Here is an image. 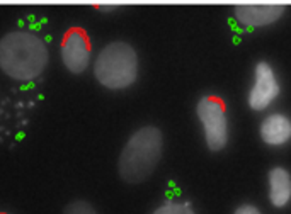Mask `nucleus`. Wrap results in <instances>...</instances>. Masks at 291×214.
Masks as SVG:
<instances>
[{
	"label": "nucleus",
	"mask_w": 291,
	"mask_h": 214,
	"mask_svg": "<svg viewBox=\"0 0 291 214\" xmlns=\"http://www.w3.org/2000/svg\"><path fill=\"white\" fill-rule=\"evenodd\" d=\"M163 151L162 131L145 126L133 133L124 145L118 162V172L128 184H141L155 172Z\"/></svg>",
	"instance_id": "obj_2"
},
{
	"label": "nucleus",
	"mask_w": 291,
	"mask_h": 214,
	"mask_svg": "<svg viewBox=\"0 0 291 214\" xmlns=\"http://www.w3.org/2000/svg\"><path fill=\"white\" fill-rule=\"evenodd\" d=\"M261 139L269 146H284L291 141V119L286 114L272 112L262 119L259 127Z\"/></svg>",
	"instance_id": "obj_8"
},
{
	"label": "nucleus",
	"mask_w": 291,
	"mask_h": 214,
	"mask_svg": "<svg viewBox=\"0 0 291 214\" xmlns=\"http://www.w3.org/2000/svg\"><path fill=\"white\" fill-rule=\"evenodd\" d=\"M50 61L46 43L29 31H12L0 39V70L17 82H31Z\"/></svg>",
	"instance_id": "obj_1"
},
{
	"label": "nucleus",
	"mask_w": 291,
	"mask_h": 214,
	"mask_svg": "<svg viewBox=\"0 0 291 214\" xmlns=\"http://www.w3.org/2000/svg\"><path fill=\"white\" fill-rule=\"evenodd\" d=\"M198 119L203 124L204 139L211 151H220L228 143V114L226 106L216 95H206L196 106Z\"/></svg>",
	"instance_id": "obj_4"
},
{
	"label": "nucleus",
	"mask_w": 291,
	"mask_h": 214,
	"mask_svg": "<svg viewBox=\"0 0 291 214\" xmlns=\"http://www.w3.org/2000/svg\"><path fill=\"white\" fill-rule=\"evenodd\" d=\"M94 77L102 87L123 90L138 78L136 49L124 41H114L100 49L94 63Z\"/></svg>",
	"instance_id": "obj_3"
},
{
	"label": "nucleus",
	"mask_w": 291,
	"mask_h": 214,
	"mask_svg": "<svg viewBox=\"0 0 291 214\" xmlns=\"http://www.w3.org/2000/svg\"><path fill=\"white\" fill-rule=\"evenodd\" d=\"M0 214H4V213H0Z\"/></svg>",
	"instance_id": "obj_13"
},
{
	"label": "nucleus",
	"mask_w": 291,
	"mask_h": 214,
	"mask_svg": "<svg viewBox=\"0 0 291 214\" xmlns=\"http://www.w3.org/2000/svg\"><path fill=\"white\" fill-rule=\"evenodd\" d=\"M63 214H97L95 209L92 207L89 202L85 201H75L65 207V213Z\"/></svg>",
	"instance_id": "obj_11"
},
{
	"label": "nucleus",
	"mask_w": 291,
	"mask_h": 214,
	"mask_svg": "<svg viewBox=\"0 0 291 214\" xmlns=\"http://www.w3.org/2000/svg\"><path fill=\"white\" fill-rule=\"evenodd\" d=\"M90 43L87 32L80 27H72L65 32L61 41V61L72 73L85 71L90 63Z\"/></svg>",
	"instance_id": "obj_6"
},
{
	"label": "nucleus",
	"mask_w": 291,
	"mask_h": 214,
	"mask_svg": "<svg viewBox=\"0 0 291 214\" xmlns=\"http://www.w3.org/2000/svg\"><path fill=\"white\" fill-rule=\"evenodd\" d=\"M151 214H196L189 202H165L160 207H157Z\"/></svg>",
	"instance_id": "obj_10"
},
{
	"label": "nucleus",
	"mask_w": 291,
	"mask_h": 214,
	"mask_svg": "<svg viewBox=\"0 0 291 214\" xmlns=\"http://www.w3.org/2000/svg\"><path fill=\"white\" fill-rule=\"evenodd\" d=\"M284 9L286 7L283 3H269V2L238 3L233 9V15L243 27H266L281 19Z\"/></svg>",
	"instance_id": "obj_7"
},
{
	"label": "nucleus",
	"mask_w": 291,
	"mask_h": 214,
	"mask_svg": "<svg viewBox=\"0 0 291 214\" xmlns=\"http://www.w3.org/2000/svg\"><path fill=\"white\" fill-rule=\"evenodd\" d=\"M233 214H262V213H261V209L254 204H242L235 209Z\"/></svg>",
	"instance_id": "obj_12"
},
{
	"label": "nucleus",
	"mask_w": 291,
	"mask_h": 214,
	"mask_svg": "<svg viewBox=\"0 0 291 214\" xmlns=\"http://www.w3.org/2000/svg\"><path fill=\"white\" fill-rule=\"evenodd\" d=\"M281 94V83L278 75L267 61H259L254 70V83L249 90V107L252 110H266L276 102Z\"/></svg>",
	"instance_id": "obj_5"
},
{
	"label": "nucleus",
	"mask_w": 291,
	"mask_h": 214,
	"mask_svg": "<svg viewBox=\"0 0 291 214\" xmlns=\"http://www.w3.org/2000/svg\"><path fill=\"white\" fill-rule=\"evenodd\" d=\"M269 201L274 207H284L291 202V173L284 166H274L269 175Z\"/></svg>",
	"instance_id": "obj_9"
}]
</instances>
